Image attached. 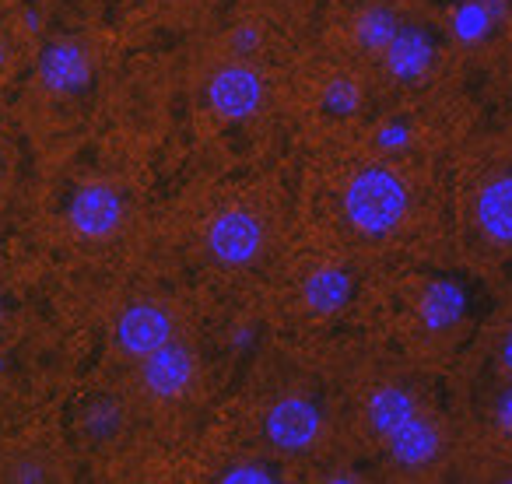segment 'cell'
<instances>
[{
	"instance_id": "obj_19",
	"label": "cell",
	"mask_w": 512,
	"mask_h": 484,
	"mask_svg": "<svg viewBox=\"0 0 512 484\" xmlns=\"http://www.w3.org/2000/svg\"><path fill=\"white\" fill-rule=\"evenodd\" d=\"M498 362H502V369L512 376V330L502 337V344H498Z\"/></svg>"
},
{
	"instance_id": "obj_2",
	"label": "cell",
	"mask_w": 512,
	"mask_h": 484,
	"mask_svg": "<svg viewBox=\"0 0 512 484\" xmlns=\"http://www.w3.org/2000/svg\"><path fill=\"white\" fill-rule=\"evenodd\" d=\"M207 250L221 267H249L264 250V221L246 207H228L207 228Z\"/></svg>"
},
{
	"instance_id": "obj_4",
	"label": "cell",
	"mask_w": 512,
	"mask_h": 484,
	"mask_svg": "<svg viewBox=\"0 0 512 484\" xmlns=\"http://www.w3.org/2000/svg\"><path fill=\"white\" fill-rule=\"evenodd\" d=\"M264 102V78L246 64H225L207 81V106L221 120H246Z\"/></svg>"
},
{
	"instance_id": "obj_15",
	"label": "cell",
	"mask_w": 512,
	"mask_h": 484,
	"mask_svg": "<svg viewBox=\"0 0 512 484\" xmlns=\"http://www.w3.org/2000/svg\"><path fill=\"white\" fill-rule=\"evenodd\" d=\"M397 18L390 15L386 8H372L365 11L362 18H358L355 25V36H358V46H365V50H379L383 53L386 46H390V39L397 36Z\"/></svg>"
},
{
	"instance_id": "obj_10",
	"label": "cell",
	"mask_w": 512,
	"mask_h": 484,
	"mask_svg": "<svg viewBox=\"0 0 512 484\" xmlns=\"http://www.w3.org/2000/svg\"><path fill=\"white\" fill-rule=\"evenodd\" d=\"M386 67L397 81H418L425 78V71L432 67V43L425 32L418 29H397V36L390 39V46L383 50Z\"/></svg>"
},
{
	"instance_id": "obj_12",
	"label": "cell",
	"mask_w": 512,
	"mask_h": 484,
	"mask_svg": "<svg viewBox=\"0 0 512 484\" xmlns=\"http://www.w3.org/2000/svg\"><path fill=\"white\" fill-rule=\"evenodd\" d=\"M348 295H351V278L344 271H334V267L309 274L306 285H302V299H306V306L313 313H337L348 302Z\"/></svg>"
},
{
	"instance_id": "obj_1",
	"label": "cell",
	"mask_w": 512,
	"mask_h": 484,
	"mask_svg": "<svg viewBox=\"0 0 512 484\" xmlns=\"http://www.w3.org/2000/svg\"><path fill=\"white\" fill-rule=\"evenodd\" d=\"M344 214L362 235H386L407 214V186L390 169H362L344 190Z\"/></svg>"
},
{
	"instance_id": "obj_9",
	"label": "cell",
	"mask_w": 512,
	"mask_h": 484,
	"mask_svg": "<svg viewBox=\"0 0 512 484\" xmlns=\"http://www.w3.org/2000/svg\"><path fill=\"white\" fill-rule=\"evenodd\" d=\"M477 225L498 246H512V176H498L477 193Z\"/></svg>"
},
{
	"instance_id": "obj_11",
	"label": "cell",
	"mask_w": 512,
	"mask_h": 484,
	"mask_svg": "<svg viewBox=\"0 0 512 484\" xmlns=\"http://www.w3.org/2000/svg\"><path fill=\"white\" fill-rule=\"evenodd\" d=\"M43 81L53 92H74L88 81V57L74 43H53L43 53Z\"/></svg>"
},
{
	"instance_id": "obj_6",
	"label": "cell",
	"mask_w": 512,
	"mask_h": 484,
	"mask_svg": "<svg viewBox=\"0 0 512 484\" xmlns=\"http://www.w3.org/2000/svg\"><path fill=\"white\" fill-rule=\"evenodd\" d=\"M193 376H197V358L179 341H169L165 348L141 358V383H144V390L158 400L183 397L193 386Z\"/></svg>"
},
{
	"instance_id": "obj_7",
	"label": "cell",
	"mask_w": 512,
	"mask_h": 484,
	"mask_svg": "<svg viewBox=\"0 0 512 484\" xmlns=\"http://www.w3.org/2000/svg\"><path fill=\"white\" fill-rule=\"evenodd\" d=\"M71 221L81 235L88 239H106L120 228L123 221V200L113 186L102 183H88L74 193L71 200Z\"/></svg>"
},
{
	"instance_id": "obj_3",
	"label": "cell",
	"mask_w": 512,
	"mask_h": 484,
	"mask_svg": "<svg viewBox=\"0 0 512 484\" xmlns=\"http://www.w3.org/2000/svg\"><path fill=\"white\" fill-rule=\"evenodd\" d=\"M320 407L313 400L285 397L267 411L264 418V439L278 453H306L316 439H320Z\"/></svg>"
},
{
	"instance_id": "obj_14",
	"label": "cell",
	"mask_w": 512,
	"mask_h": 484,
	"mask_svg": "<svg viewBox=\"0 0 512 484\" xmlns=\"http://www.w3.org/2000/svg\"><path fill=\"white\" fill-rule=\"evenodd\" d=\"M463 313V295L460 288L453 285H432L425 295V302H421V316H425V323L432 330H442L449 327V323H456Z\"/></svg>"
},
{
	"instance_id": "obj_22",
	"label": "cell",
	"mask_w": 512,
	"mask_h": 484,
	"mask_svg": "<svg viewBox=\"0 0 512 484\" xmlns=\"http://www.w3.org/2000/svg\"><path fill=\"white\" fill-rule=\"evenodd\" d=\"M8 67H11V46L0 39V74L8 71Z\"/></svg>"
},
{
	"instance_id": "obj_16",
	"label": "cell",
	"mask_w": 512,
	"mask_h": 484,
	"mask_svg": "<svg viewBox=\"0 0 512 484\" xmlns=\"http://www.w3.org/2000/svg\"><path fill=\"white\" fill-rule=\"evenodd\" d=\"M4 477H11V481H46V477H53V463L43 460V456L25 453L4 463Z\"/></svg>"
},
{
	"instance_id": "obj_17",
	"label": "cell",
	"mask_w": 512,
	"mask_h": 484,
	"mask_svg": "<svg viewBox=\"0 0 512 484\" xmlns=\"http://www.w3.org/2000/svg\"><path fill=\"white\" fill-rule=\"evenodd\" d=\"M355 106H358L355 85H351L348 78L330 81V88H327V109H330V113H351Z\"/></svg>"
},
{
	"instance_id": "obj_13",
	"label": "cell",
	"mask_w": 512,
	"mask_h": 484,
	"mask_svg": "<svg viewBox=\"0 0 512 484\" xmlns=\"http://www.w3.org/2000/svg\"><path fill=\"white\" fill-rule=\"evenodd\" d=\"M365 414H369V425L386 439V435H390L400 421L414 414V400H411V393L400 390V386H383V390L372 393Z\"/></svg>"
},
{
	"instance_id": "obj_8",
	"label": "cell",
	"mask_w": 512,
	"mask_h": 484,
	"mask_svg": "<svg viewBox=\"0 0 512 484\" xmlns=\"http://www.w3.org/2000/svg\"><path fill=\"white\" fill-rule=\"evenodd\" d=\"M386 442H390V456L400 463V467H428V463L439 456V428L432 425L428 418H421L418 411L411 414V418H404L397 428H393L390 435H386Z\"/></svg>"
},
{
	"instance_id": "obj_21",
	"label": "cell",
	"mask_w": 512,
	"mask_h": 484,
	"mask_svg": "<svg viewBox=\"0 0 512 484\" xmlns=\"http://www.w3.org/2000/svg\"><path fill=\"white\" fill-rule=\"evenodd\" d=\"M383 144H404V130H400V127H386L383 130Z\"/></svg>"
},
{
	"instance_id": "obj_20",
	"label": "cell",
	"mask_w": 512,
	"mask_h": 484,
	"mask_svg": "<svg viewBox=\"0 0 512 484\" xmlns=\"http://www.w3.org/2000/svg\"><path fill=\"white\" fill-rule=\"evenodd\" d=\"M232 481H256V477H264L260 470H253V467H239V470H232Z\"/></svg>"
},
{
	"instance_id": "obj_18",
	"label": "cell",
	"mask_w": 512,
	"mask_h": 484,
	"mask_svg": "<svg viewBox=\"0 0 512 484\" xmlns=\"http://www.w3.org/2000/svg\"><path fill=\"white\" fill-rule=\"evenodd\" d=\"M495 418H498V425H502L505 432H512V390H505L502 397H498Z\"/></svg>"
},
{
	"instance_id": "obj_5",
	"label": "cell",
	"mask_w": 512,
	"mask_h": 484,
	"mask_svg": "<svg viewBox=\"0 0 512 484\" xmlns=\"http://www.w3.org/2000/svg\"><path fill=\"white\" fill-rule=\"evenodd\" d=\"M169 341H176V323L155 302H134L116 320V344L130 358H148Z\"/></svg>"
}]
</instances>
